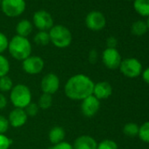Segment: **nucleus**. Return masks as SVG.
Returning a JSON list of instances; mask_svg holds the SVG:
<instances>
[{"mask_svg": "<svg viewBox=\"0 0 149 149\" xmlns=\"http://www.w3.org/2000/svg\"><path fill=\"white\" fill-rule=\"evenodd\" d=\"M94 82L86 74H77L68 78L64 86L65 95L71 100L83 101L93 95Z\"/></svg>", "mask_w": 149, "mask_h": 149, "instance_id": "f257e3e1", "label": "nucleus"}, {"mask_svg": "<svg viewBox=\"0 0 149 149\" xmlns=\"http://www.w3.org/2000/svg\"><path fill=\"white\" fill-rule=\"evenodd\" d=\"M8 50L13 58L23 61L31 55L32 45L27 38L15 35L9 41Z\"/></svg>", "mask_w": 149, "mask_h": 149, "instance_id": "f03ea898", "label": "nucleus"}, {"mask_svg": "<svg viewBox=\"0 0 149 149\" xmlns=\"http://www.w3.org/2000/svg\"><path fill=\"white\" fill-rule=\"evenodd\" d=\"M10 100L15 108L25 109L32 103V92L26 85L19 84L12 89Z\"/></svg>", "mask_w": 149, "mask_h": 149, "instance_id": "7ed1b4c3", "label": "nucleus"}, {"mask_svg": "<svg viewBox=\"0 0 149 149\" xmlns=\"http://www.w3.org/2000/svg\"><path fill=\"white\" fill-rule=\"evenodd\" d=\"M49 38L52 44L58 48L68 47L72 42V33L62 25L54 26L49 30Z\"/></svg>", "mask_w": 149, "mask_h": 149, "instance_id": "20e7f679", "label": "nucleus"}, {"mask_svg": "<svg viewBox=\"0 0 149 149\" xmlns=\"http://www.w3.org/2000/svg\"><path fill=\"white\" fill-rule=\"evenodd\" d=\"M119 70L125 77L135 78L142 73V64L136 58H125L122 60L119 65Z\"/></svg>", "mask_w": 149, "mask_h": 149, "instance_id": "39448f33", "label": "nucleus"}, {"mask_svg": "<svg viewBox=\"0 0 149 149\" xmlns=\"http://www.w3.org/2000/svg\"><path fill=\"white\" fill-rule=\"evenodd\" d=\"M1 9L7 17H19L26 10V2L25 0H2Z\"/></svg>", "mask_w": 149, "mask_h": 149, "instance_id": "423d86ee", "label": "nucleus"}, {"mask_svg": "<svg viewBox=\"0 0 149 149\" xmlns=\"http://www.w3.org/2000/svg\"><path fill=\"white\" fill-rule=\"evenodd\" d=\"M45 67L43 59L40 56L30 55L22 62L23 70L29 74H38L42 72Z\"/></svg>", "mask_w": 149, "mask_h": 149, "instance_id": "0eeeda50", "label": "nucleus"}, {"mask_svg": "<svg viewBox=\"0 0 149 149\" xmlns=\"http://www.w3.org/2000/svg\"><path fill=\"white\" fill-rule=\"evenodd\" d=\"M60 79L57 74L54 73H48L43 77L40 82V89L43 93L52 96L57 92L60 88Z\"/></svg>", "mask_w": 149, "mask_h": 149, "instance_id": "6e6552de", "label": "nucleus"}, {"mask_svg": "<svg viewBox=\"0 0 149 149\" xmlns=\"http://www.w3.org/2000/svg\"><path fill=\"white\" fill-rule=\"evenodd\" d=\"M102 61L104 65L109 69H117L122 61L121 55L117 48H106L102 54Z\"/></svg>", "mask_w": 149, "mask_h": 149, "instance_id": "1a4fd4ad", "label": "nucleus"}, {"mask_svg": "<svg viewBox=\"0 0 149 149\" xmlns=\"http://www.w3.org/2000/svg\"><path fill=\"white\" fill-rule=\"evenodd\" d=\"M33 25L40 31H47L54 26V20L50 13L44 10H40L33 14Z\"/></svg>", "mask_w": 149, "mask_h": 149, "instance_id": "9d476101", "label": "nucleus"}, {"mask_svg": "<svg viewBox=\"0 0 149 149\" xmlns=\"http://www.w3.org/2000/svg\"><path fill=\"white\" fill-rule=\"evenodd\" d=\"M85 24L86 26L91 31H100L104 28L106 25V19L102 13L93 11L86 16Z\"/></svg>", "mask_w": 149, "mask_h": 149, "instance_id": "9b49d317", "label": "nucleus"}, {"mask_svg": "<svg viewBox=\"0 0 149 149\" xmlns=\"http://www.w3.org/2000/svg\"><path fill=\"white\" fill-rule=\"evenodd\" d=\"M100 109V100H98L93 95L86 97L82 101L81 111L82 113L88 118L95 116Z\"/></svg>", "mask_w": 149, "mask_h": 149, "instance_id": "f8f14e48", "label": "nucleus"}, {"mask_svg": "<svg viewBox=\"0 0 149 149\" xmlns=\"http://www.w3.org/2000/svg\"><path fill=\"white\" fill-rule=\"evenodd\" d=\"M28 116L26 113L24 109L19 108H14L9 114L8 121L10 125H12L14 128H19L22 127L27 121Z\"/></svg>", "mask_w": 149, "mask_h": 149, "instance_id": "ddd939ff", "label": "nucleus"}, {"mask_svg": "<svg viewBox=\"0 0 149 149\" xmlns=\"http://www.w3.org/2000/svg\"><path fill=\"white\" fill-rule=\"evenodd\" d=\"M112 94V87L108 82H99L95 84L93 89V96L98 100H104Z\"/></svg>", "mask_w": 149, "mask_h": 149, "instance_id": "4468645a", "label": "nucleus"}, {"mask_svg": "<svg viewBox=\"0 0 149 149\" xmlns=\"http://www.w3.org/2000/svg\"><path fill=\"white\" fill-rule=\"evenodd\" d=\"M73 147L74 149H97V143L90 135H81L74 141Z\"/></svg>", "mask_w": 149, "mask_h": 149, "instance_id": "2eb2a0df", "label": "nucleus"}, {"mask_svg": "<svg viewBox=\"0 0 149 149\" xmlns=\"http://www.w3.org/2000/svg\"><path fill=\"white\" fill-rule=\"evenodd\" d=\"M65 131L61 126H54L48 132V139L53 145L59 144L64 141Z\"/></svg>", "mask_w": 149, "mask_h": 149, "instance_id": "dca6fc26", "label": "nucleus"}, {"mask_svg": "<svg viewBox=\"0 0 149 149\" xmlns=\"http://www.w3.org/2000/svg\"><path fill=\"white\" fill-rule=\"evenodd\" d=\"M33 32V24L27 19L20 20L16 26V33L17 35L27 38L28 35Z\"/></svg>", "mask_w": 149, "mask_h": 149, "instance_id": "f3484780", "label": "nucleus"}, {"mask_svg": "<svg viewBox=\"0 0 149 149\" xmlns=\"http://www.w3.org/2000/svg\"><path fill=\"white\" fill-rule=\"evenodd\" d=\"M133 8L142 17H149V0H134Z\"/></svg>", "mask_w": 149, "mask_h": 149, "instance_id": "a211bd4d", "label": "nucleus"}, {"mask_svg": "<svg viewBox=\"0 0 149 149\" xmlns=\"http://www.w3.org/2000/svg\"><path fill=\"white\" fill-rule=\"evenodd\" d=\"M132 33L135 36H142L148 31L146 23L143 20H137L132 23L131 26Z\"/></svg>", "mask_w": 149, "mask_h": 149, "instance_id": "6ab92c4d", "label": "nucleus"}, {"mask_svg": "<svg viewBox=\"0 0 149 149\" xmlns=\"http://www.w3.org/2000/svg\"><path fill=\"white\" fill-rule=\"evenodd\" d=\"M33 40L39 46H47L50 42L49 33L47 31H40L35 34Z\"/></svg>", "mask_w": 149, "mask_h": 149, "instance_id": "aec40b11", "label": "nucleus"}, {"mask_svg": "<svg viewBox=\"0 0 149 149\" xmlns=\"http://www.w3.org/2000/svg\"><path fill=\"white\" fill-rule=\"evenodd\" d=\"M139 129V126L137 124L130 122L124 125L123 132L128 137H136V136H138Z\"/></svg>", "mask_w": 149, "mask_h": 149, "instance_id": "412c9836", "label": "nucleus"}, {"mask_svg": "<svg viewBox=\"0 0 149 149\" xmlns=\"http://www.w3.org/2000/svg\"><path fill=\"white\" fill-rule=\"evenodd\" d=\"M52 104H53V97H52V96L48 95V94L43 93L40 97V98H39L38 106L40 109L47 110V109H49L52 106Z\"/></svg>", "mask_w": 149, "mask_h": 149, "instance_id": "4be33fe9", "label": "nucleus"}, {"mask_svg": "<svg viewBox=\"0 0 149 149\" xmlns=\"http://www.w3.org/2000/svg\"><path fill=\"white\" fill-rule=\"evenodd\" d=\"M138 136L143 142L149 143V121L145 122L139 126Z\"/></svg>", "mask_w": 149, "mask_h": 149, "instance_id": "5701e85b", "label": "nucleus"}, {"mask_svg": "<svg viewBox=\"0 0 149 149\" xmlns=\"http://www.w3.org/2000/svg\"><path fill=\"white\" fill-rule=\"evenodd\" d=\"M13 88V80L8 76L0 77V91L8 92V91H11Z\"/></svg>", "mask_w": 149, "mask_h": 149, "instance_id": "b1692460", "label": "nucleus"}, {"mask_svg": "<svg viewBox=\"0 0 149 149\" xmlns=\"http://www.w3.org/2000/svg\"><path fill=\"white\" fill-rule=\"evenodd\" d=\"M10 71V62L6 57L0 54V77L7 76Z\"/></svg>", "mask_w": 149, "mask_h": 149, "instance_id": "393cba45", "label": "nucleus"}, {"mask_svg": "<svg viewBox=\"0 0 149 149\" xmlns=\"http://www.w3.org/2000/svg\"><path fill=\"white\" fill-rule=\"evenodd\" d=\"M97 149H118V146L114 140L107 139L97 144Z\"/></svg>", "mask_w": 149, "mask_h": 149, "instance_id": "a878e982", "label": "nucleus"}, {"mask_svg": "<svg viewBox=\"0 0 149 149\" xmlns=\"http://www.w3.org/2000/svg\"><path fill=\"white\" fill-rule=\"evenodd\" d=\"M12 144V139L7 137L6 134L0 133V149H9Z\"/></svg>", "mask_w": 149, "mask_h": 149, "instance_id": "bb28decb", "label": "nucleus"}, {"mask_svg": "<svg viewBox=\"0 0 149 149\" xmlns=\"http://www.w3.org/2000/svg\"><path fill=\"white\" fill-rule=\"evenodd\" d=\"M24 110H25L26 113L27 114V116H29V117H34V116H36L38 114L40 108H39V106H38L37 104L31 103Z\"/></svg>", "mask_w": 149, "mask_h": 149, "instance_id": "cd10ccee", "label": "nucleus"}, {"mask_svg": "<svg viewBox=\"0 0 149 149\" xmlns=\"http://www.w3.org/2000/svg\"><path fill=\"white\" fill-rule=\"evenodd\" d=\"M10 124L8 121V118H6V117L0 115V133L5 134L8 129H9Z\"/></svg>", "mask_w": 149, "mask_h": 149, "instance_id": "c85d7f7f", "label": "nucleus"}, {"mask_svg": "<svg viewBox=\"0 0 149 149\" xmlns=\"http://www.w3.org/2000/svg\"><path fill=\"white\" fill-rule=\"evenodd\" d=\"M8 44L9 40L7 37L3 33L0 32V54L4 53L8 48Z\"/></svg>", "mask_w": 149, "mask_h": 149, "instance_id": "c756f323", "label": "nucleus"}, {"mask_svg": "<svg viewBox=\"0 0 149 149\" xmlns=\"http://www.w3.org/2000/svg\"><path fill=\"white\" fill-rule=\"evenodd\" d=\"M48 149H74V147H73V145H71L70 143L67 141H62L59 144L53 145Z\"/></svg>", "mask_w": 149, "mask_h": 149, "instance_id": "7c9ffc66", "label": "nucleus"}, {"mask_svg": "<svg viewBox=\"0 0 149 149\" xmlns=\"http://www.w3.org/2000/svg\"><path fill=\"white\" fill-rule=\"evenodd\" d=\"M106 45L108 48H116L118 45V40L114 36H110L106 40Z\"/></svg>", "mask_w": 149, "mask_h": 149, "instance_id": "2f4dec72", "label": "nucleus"}, {"mask_svg": "<svg viewBox=\"0 0 149 149\" xmlns=\"http://www.w3.org/2000/svg\"><path fill=\"white\" fill-rule=\"evenodd\" d=\"M97 57H98V54H97V52L95 50V49H92L90 54H89V61L91 64H95L97 61Z\"/></svg>", "mask_w": 149, "mask_h": 149, "instance_id": "473e14b6", "label": "nucleus"}, {"mask_svg": "<svg viewBox=\"0 0 149 149\" xmlns=\"http://www.w3.org/2000/svg\"><path fill=\"white\" fill-rule=\"evenodd\" d=\"M7 105V99L3 93L0 92V110L5 109Z\"/></svg>", "mask_w": 149, "mask_h": 149, "instance_id": "72a5a7b5", "label": "nucleus"}, {"mask_svg": "<svg viewBox=\"0 0 149 149\" xmlns=\"http://www.w3.org/2000/svg\"><path fill=\"white\" fill-rule=\"evenodd\" d=\"M141 74H142V78H143V81H144L146 84H149V67H148V68H146L145 70H143Z\"/></svg>", "mask_w": 149, "mask_h": 149, "instance_id": "f704fd0d", "label": "nucleus"}, {"mask_svg": "<svg viewBox=\"0 0 149 149\" xmlns=\"http://www.w3.org/2000/svg\"><path fill=\"white\" fill-rule=\"evenodd\" d=\"M146 26H147V29H148V31H149V17H147V20H146Z\"/></svg>", "mask_w": 149, "mask_h": 149, "instance_id": "c9c22d12", "label": "nucleus"}, {"mask_svg": "<svg viewBox=\"0 0 149 149\" xmlns=\"http://www.w3.org/2000/svg\"><path fill=\"white\" fill-rule=\"evenodd\" d=\"M1 2H2V0H0V5H1Z\"/></svg>", "mask_w": 149, "mask_h": 149, "instance_id": "e433bc0d", "label": "nucleus"}, {"mask_svg": "<svg viewBox=\"0 0 149 149\" xmlns=\"http://www.w3.org/2000/svg\"><path fill=\"white\" fill-rule=\"evenodd\" d=\"M133 1H134V0H133Z\"/></svg>", "mask_w": 149, "mask_h": 149, "instance_id": "4c0bfd02", "label": "nucleus"}]
</instances>
